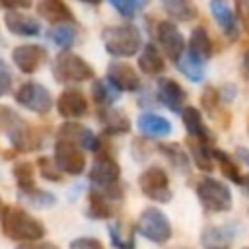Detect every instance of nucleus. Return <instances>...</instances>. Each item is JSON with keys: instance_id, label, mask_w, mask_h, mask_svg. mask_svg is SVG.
<instances>
[{"instance_id": "nucleus-1", "label": "nucleus", "mask_w": 249, "mask_h": 249, "mask_svg": "<svg viewBox=\"0 0 249 249\" xmlns=\"http://www.w3.org/2000/svg\"><path fill=\"white\" fill-rule=\"evenodd\" d=\"M2 231L14 241H37L45 235V226L19 206H8L2 214Z\"/></svg>"}, {"instance_id": "nucleus-2", "label": "nucleus", "mask_w": 249, "mask_h": 249, "mask_svg": "<svg viewBox=\"0 0 249 249\" xmlns=\"http://www.w3.org/2000/svg\"><path fill=\"white\" fill-rule=\"evenodd\" d=\"M101 39H103V47L111 56H132L140 51L142 45V35L140 29L132 23H124V25H111L105 27L101 31Z\"/></svg>"}, {"instance_id": "nucleus-3", "label": "nucleus", "mask_w": 249, "mask_h": 249, "mask_svg": "<svg viewBox=\"0 0 249 249\" xmlns=\"http://www.w3.org/2000/svg\"><path fill=\"white\" fill-rule=\"evenodd\" d=\"M0 126L6 130V136L16 150L31 152L41 146L39 134L10 107H0Z\"/></svg>"}, {"instance_id": "nucleus-4", "label": "nucleus", "mask_w": 249, "mask_h": 249, "mask_svg": "<svg viewBox=\"0 0 249 249\" xmlns=\"http://www.w3.org/2000/svg\"><path fill=\"white\" fill-rule=\"evenodd\" d=\"M196 196L208 212H228L233 204L230 187L212 177H204L196 183Z\"/></svg>"}, {"instance_id": "nucleus-5", "label": "nucleus", "mask_w": 249, "mask_h": 249, "mask_svg": "<svg viewBox=\"0 0 249 249\" xmlns=\"http://www.w3.org/2000/svg\"><path fill=\"white\" fill-rule=\"evenodd\" d=\"M53 76L62 84H78L93 78V68L74 53H60L53 62Z\"/></svg>"}, {"instance_id": "nucleus-6", "label": "nucleus", "mask_w": 249, "mask_h": 249, "mask_svg": "<svg viewBox=\"0 0 249 249\" xmlns=\"http://www.w3.org/2000/svg\"><path fill=\"white\" fill-rule=\"evenodd\" d=\"M136 230L140 231V235H144L146 239L158 245H163L171 237V222L158 208H144L138 218Z\"/></svg>"}, {"instance_id": "nucleus-7", "label": "nucleus", "mask_w": 249, "mask_h": 249, "mask_svg": "<svg viewBox=\"0 0 249 249\" xmlns=\"http://www.w3.org/2000/svg\"><path fill=\"white\" fill-rule=\"evenodd\" d=\"M138 187L150 200H156V202H169L171 195H173L169 189L167 173L158 165H152L140 173Z\"/></svg>"}, {"instance_id": "nucleus-8", "label": "nucleus", "mask_w": 249, "mask_h": 249, "mask_svg": "<svg viewBox=\"0 0 249 249\" xmlns=\"http://www.w3.org/2000/svg\"><path fill=\"white\" fill-rule=\"evenodd\" d=\"M16 101L21 107H25V109H29V111H33L37 115H45L53 107V97H51L49 89L43 88L37 82H25V84H21L19 89L16 91Z\"/></svg>"}, {"instance_id": "nucleus-9", "label": "nucleus", "mask_w": 249, "mask_h": 249, "mask_svg": "<svg viewBox=\"0 0 249 249\" xmlns=\"http://www.w3.org/2000/svg\"><path fill=\"white\" fill-rule=\"evenodd\" d=\"M54 161L68 175H80L86 169V156L80 146L58 138L54 144Z\"/></svg>"}, {"instance_id": "nucleus-10", "label": "nucleus", "mask_w": 249, "mask_h": 249, "mask_svg": "<svg viewBox=\"0 0 249 249\" xmlns=\"http://www.w3.org/2000/svg\"><path fill=\"white\" fill-rule=\"evenodd\" d=\"M119 177H121L119 163L109 154H97V158L93 160L91 169H89V181L95 187L105 191V189L119 185Z\"/></svg>"}, {"instance_id": "nucleus-11", "label": "nucleus", "mask_w": 249, "mask_h": 249, "mask_svg": "<svg viewBox=\"0 0 249 249\" xmlns=\"http://www.w3.org/2000/svg\"><path fill=\"white\" fill-rule=\"evenodd\" d=\"M156 35H158V41H160L163 53L173 62H177L185 54V39H183V33L179 31V27L175 23H171V21H160Z\"/></svg>"}, {"instance_id": "nucleus-12", "label": "nucleus", "mask_w": 249, "mask_h": 249, "mask_svg": "<svg viewBox=\"0 0 249 249\" xmlns=\"http://www.w3.org/2000/svg\"><path fill=\"white\" fill-rule=\"evenodd\" d=\"M12 58L23 74H33L47 60V51H45V47L33 45V43L31 45H19L12 51Z\"/></svg>"}, {"instance_id": "nucleus-13", "label": "nucleus", "mask_w": 249, "mask_h": 249, "mask_svg": "<svg viewBox=\"0 0 249 249\" xmlns=\"http://www.w3.org/2000/svg\"><path fill=\"white\" fill-rule=\"evenodd\" d=\"M107 80L119 91H136L140 89V76L130 64L124 62H111L107 66Z\"/></svg>"}, {"instance_id": "nucleus-14", "label": "nucleus", "mask_w": 249, "mask_h": 249, "mask_svg": "<svg viewBox=\"0 0 249 249\" xmlns=\"http://www.w3.org/2000/svg\"><path fill=\"white\" fill-rule=\"evenodd\" d=\"M158 99L173 113H183L187 93L185 89L171 78H160L158 80Z\"/></svg>"}, {"instance_id": "nucleus-15", "label": "nucleus", "mask_w": 249, "mask_h": 249, "mask_svg": "<svg viewBox=\"0 0 249 249\" xmlns=\"http://www.w3.org/2000/svg\"><path fill=\"white\" fill-rule=\"evenodd\" d=\"M58 138H64L84 150H99V140L97 136L84 124L80 123H64L58 128Z\"/></svg>"}, {"instance_id": "nucleus-16", "label": "nucleus", "mask_w": 249, "mask_h": 249, "mask_svg": "<svg viewBox=\"0 0 249 249\" xmlns=\"http://www.w3.org/2000/svg\"><path fill=\"white\" fill-rule=\"evenodd\" d=\"M235 230L231 226H208L200 233V245L204 249H231Z\"/></svg>"}, {"instance_id": "nucleus-17", "label": "nucleus", "mask_w": 249, "mask_h": 249, "mask_svg": "<svg viewBox=\"0 0 249 249\" xmlns=\"http://www.w3.org/2000/svg\"><path fill=\"white\" fill-rule=\"evenodd\" d=\"M56 109L60 113V117L66 119H76V117H84L88 111V101L84 97L82 91L78 89H66L58 95L56 99Z\"/></svg>"}, {"instance_id": "nucleus-18", "label": "nucleus", "mask_w": 249, "mask_h": 249, "mask_svg": "<svg viewBox=\"0 0 249 249\" xmlns=\"http://www.w3.org/2000/svg\"><path fill=\"white\" fill-rule=\"evenodd\" d=\"M210 14L216 19V23L220 25V29L231 41H235L239 35V23L233 16V10L228 6V2L226 0H210Z\"/></svg>"}, {"instance_id": "nucleus-19", "label": "nucleus", "mask_w": 249, "mask_h": 249, "mask_svg": "<svg viewBox=\"0 0 249 249\" xmlns=\"http://www.w3.org/2000/svg\"><path fill=\"white\" fill-rule=\"evenodd\" d=\"M4 23H6L10 33L21 35V37H33L41 31V25L35 18H31L27 14H21L18 10H8L6 16H4Z\"/></svg>"}, {"instance_id": "nucleus-20", "label": "nucleus", "mask_w": 249, "mask_h": 249, "mask_svg": "<svg viewBox=\"0 0 249 249\" xmlns=\"http://www.w3.org/2000/svg\"><path fill=\"white\" fill-rule=\"evenodd\" d=\"M37 12L49 23H74V14L62 0H39Z\"/></svg>"}, {"instance_id": "nucleus-21", "label": "nucleus", "mask_w": 249, "mask_h": 249, "mask_svg": "<svg viewBox=\"0 0 249 249\" xmlns=\"http://www.w3.org/2000/svg\"><path fill=\"white\" fill-rule=\"evenodd\" d=\"M189 54L195 60L202 62V64L212 56V41H210V35L200 25L191 31V37H189Z\"/></svg>"}, {"instance_id": "nucleus-22", "label": "nucleus", "mask_w": 249, "mask_h": 249, "mask_svg": "<svg viewBox=\"0 0 249 249\" xmlns=\"http://www.w3.org/2000/svg\"><path fill=\"white\" fill-rule=\"evenodd\" d=\"M181 117H183L185 128H187V132H189V136L193 140H200V142H206V144L210 142V132H208V128H206V124L202 121V115H200V111L196 107L187 105L183 109Z\"/></svg>"}, {"instance_id": "nucleus-23", "label": "nucleus", "mask_w": 249, "mask_h": 249, "mask_svg": "<svg viewBox=\"0 0 249 249\" xmlns=\"http://www.w3.org/2000/svg\"><path fill=\"white\" fill-rule=\"evenodd\" d=\"M138 130L148 138H161L171 132V123L156 113H144L138 117Z\"/></svg>"}, {"instance_id": "nucleus-24", "label": "nucleus", "mask_w": 249, "mask_h": 249, "mask_svg": "<svg viewBox=\"0 0 249 249\" xmlns=\"http://www.w3.org/2000/svg\"><path fill=\"white\" fill-rule=\"evenodd\" d=\"M99 121H101V126L107 134H126L130 130V121L128 117L119 111V109H105L99 113Z\"/></svg>"}, {"instance_id": "nucleus-25", "label": "nucleus", "mask_w": 249, "mask_h": 249, "mask_svg": "<svg viewBox=\"0 0 249 249\" xmlns=\"http://www.w3.org/2000/svg\"><path fill=\"white\" fill-rule=\"evenodd\" d=\"M138 66H140V70H142L144 74H148V76H158V74L163 72L165 62H163V56L160 54V51L156 49V45L148 43V45L142 49V53H140V56H138Z\"/></svg>"}, {"instance_id": "nucleus-26", "label": "nucleus", "mask_w": 249, "mask_h": 249, "mask_svg": "<svg viewBox=\"0 0 249 249\" xmlns=\"http://www.w3.org/2000/svg\"><path fill=\"white\" fill-rule=\"evenodd\" d=\"M107 233L111 237V243L117 249H132L134 247V230L128 224L115 220L113 224L107 226Z\"/></svg>"}, {"instance_id": "nucleus-27", "label": "nucleus", "mask_w": 249, "mask_h": 249, "mask_svg": "<svg viewBox=\"0 0 249 249\" xmlns=\"http://www.w3.org/2000/svg\"><path fill=\"white\" fill-rule=\"evenodd\" d=\"M163 10L179 21H191L196 18V8L191 0H161Z\"/></svg>"}, {"instance_id": "nucleus-28", "label": "nucleus", "mask_w": 249, "mask_h": 249, "mask_svg": "<svg viewBox=\"0 0 249 249\" xmlns=\"http://www.w3.org/2000/svg\"><path fill=\"white\" fill-rule=\"evenodd\" d=\"M91 97L97 105L109 107L113 101H117L119 97V89L109 82V80H95L91 86Z\"/></svg>"}, {"instance_id": "nucleus-29", "label": "nucleus", "mask_w": 249, "mask_h": 249, "mask_svg": "<svg viewBox=\"0 0 249 249\" xmlns=\"http://www.w3.org/2000/svg\"><path fill=\"white\" fill-rule=\"evenodd\" d=\"M191 154L198 169L210 171L214 167V148H210L206 142L191 140Z\"/></svg>"}, {"instance_id": "nucleus-30", "label": "nucleus", "mask_w": 249, "mask_h": 249, "mask_svg": "<svg viewBox=\"0 0 249 249\" xmlns=\"http://www.w3.org/2000/svg\"><path fill=\"white\" fill-rule=\"evenodd\" d=\"M113 214V208H111V198L105 195V193H99V191H91L89 193V206H88V216L91 218H109Z\"/></svg>"}, {"instance_id": "nucleus-31", "label": "nucleus", "mask_w": 249, "mask_h": 249, "mask_svg": "<svg viewBox=\"0 0 249 249\" xmlns=\"http://www.w3.org/2000/svg\"><path fill=\"white\" fill-rule=\"evenodd\" d=\"M214 160L220 163V169H222V173L226 175V179H231V181L237 183V185H243V183H245V177L241 175L239 165H237L228 154H224L222 150H216V148H214Z\"/></svg>"}, {"instance_id": "nucleus-32", "label": "nucleus", "mask_w": 249, "mask_h": 249, "mask_svg": "<svg viewBox=\"0 0 249 249\" xmlns=\"http://www.w3.org/2000/svg\"><path fill=\"white\" fill-rule=\"evenodd\" d=\"M175 64H177V68L181 70V74H183L187 80H191V82H200V80L204 78V64L198 62V60H195L189 53L183 54Z\"/></svg>"}, {"instance_id": "nucleus-33", "label": "nucleus", "mask_w": 249, "mask_h": 249, "mask_svg": "<svg viewBox=\"0 0 249 249\" xmlns=\"http://www.w3.org/2000/svg\"><path fill=\"white\" fill-rule=\"evenodd\" d=\"M49 39L60 47V49H70L74 45V39H76V29L72 23H60V25H54L51 31H49Z\"/></svg>"}, {"instance_id": "nucleus-34", "label": "nucleus", "mask_w": 249, "mask_h": 249, "mask_svg": "<svg viewBox=\"0 0 249 249\" xmlns=\"http://www.w3.org/2000/svg\"><path fill=\"white\" fill-rule=\"evenodd\" d=\"M160 152L181 171H189V158L179 144H160Z\"/></svg>"}, {"instance_id": "nucleus-35", "label": "nucleus", "mask_w": 249, "mask_h": 249, "mask_svg": "<svg viewBox=\"0 0 249 249\" xmlns=\"http://www.w3.org/2000/svg\"><path fill=\"white\" fill-rule=\"evenodd\" d=\"M14 177H16V183L19 187V191H29L35 187V181H33V165L29 161H18L12 169Z\"/></svg>"}, {"instance_id": "nucleus-36", "label": "nucleus", "mask_w": 249, "mask_h": 249, "mask_svg": "<svg viewBox=\"0 0 249 249\" xmlns=\"http://www.w3.org/2000/svg\"><path fill=\"white\" fill-rule=\"evenodd\" d=\"M21 198L27 200L31 206H37V208H43V206H51L54 204V196L47 191H41V189H29V191H21Z\"/></svg>"}, {"instance_id": "nucleus-37", "label": "nucleus", "mask_w": 249, "mask_h": 249, "mask_svg": "<svg viewBox=\"0 0 249 249\" xmlns=\"http://www.w3.org/2000/svg\"><path fill=\"white\" fill-rule=\"evenodd\" d=\"M37 163H39V171H41V175H43L45 179L54 181V183L62 179V169L58 167V163H56L54 160H51V158L43 156V158H39V160H37Z\"/></svg>"}, {"instance_id": "nucleus-38", "label": "nucleus", "mask_w": 249, "mask_h": 249, "mask_svg": "<svg viewBox=\"0 0 249 249\" xmlns=\"http://www.w3.org/2000/svg\"><path fill=\"white\" fill-rule=\"evenodd\" d=\"M109 2L124 18H132L136 14V8H138V0H109Z\"/></svg>"}, {"instance_id": "nucleus-39", "label": "nucleus", "mask_w": 249, "mask_h": 249, "mask_svg": "<svg viewBox=\"0 0 249 249\" xmlns=\"http://www.w3.org/2000/svg\"><path fill=\"white\" fill-rule=\"evenodd\" d=\"M10 86H12V74H10V68L6 66V62L0 58V97L6 95L10 91Z\"/></svg>"}, {"instance_id": "nucleus-40", "label": "nucleus", "mask_w": 249, "mask_h": 249, "mask_svg": "<svg viewBox=\"0 0 249 249\" xmlns=\"http://www.w3.org/2000/svg\"><path fill=\"white\" fill-rule=\"evenodd\" d=\"M70 249H103V245L95 237H80L70 243Z\"/></svg>"}, {"instance_id": "nucleus-41", "label": "nucleus", "mask_w": 249, "mask_h": 249, "mask_svg": "<svg viewBox=\"0 0 249 249\" xmlns=\"http://www.w3.org/2000/svg\"><path fill=\"white\" fill-rule=\"evenodd\" d=\"M235 8H237L239 23H241L243 29L249 33V0H235Z\"/></svg>"}, {"instance_id": "nucleus-42", "label": "nucleus", "mask_w": 249, "mask_h": 249, "mask_svg": "<svg viewBox=\"0 0 249 249\" xmlns=\"http://www.w3.org/2000/svg\"><path fill=\"white\" fill-rule=\"evenodd\" d=\"M218 101H222V99H220V95H218L216 89H210V88H208V89L202 93V105H204L206 111H212Z\"/></svg>"}, {"instance_id": "nucleus-43", "label": "nucleus", "mask_w": 249, "mask_h": 249, "mask_svg": "<svg viewBox=\"0 0 249 249\" xmlns=\"http://www.w3.org/2000/svg\"><path fill=\"white\" fill-rule=\"evenodd\" d=\"M16 249H58V247L51 241H27V243L18 245Z\"/></svg>"}, {"instance_id": "nucleus-44", "label": "nucleus", "mask_w": 249, "mask_h": 249, "mask_svg": "<svg viewBox=\"0 0 249 249\" xmlns=\"http://www.w3.org/2000/svg\"><path fill=\"white\" fill-rule=\"evenodd\" d=\"M33 0H0L4 8H29Z\"/></svg>"}, {"instance_id": "nucleus-45", "label": "nucleus", "mask_w": 249, "mask_h": 249, "mask_svg": "<svg viewBox=\"0 0 249 249\" xmlns=\"http://www.w3.org/2000/svg\"><path fill=\"white\" fill-rule=\"evenodd\" d=\"M233 97H235V88H233L231 84H228V86L222 89V97H220V99H222V101H231Z\"/></svg>"}, {"instance_id": "nucleus-46", "label": "nucleus", "mask_w": 249, "mask_h": 249, "mask_svg": "<svg viewBox=\"0 0 249 249\" xmlns=\"http://www.w3.org/2000/svg\"><path fill=\"white\" fill-rule=\"evenodd\" d=\"M237 158H239V161L243 163V165H247L249 167V150L247 148H237Z\"/></svg>"}, {"instance_id": "nucleus-47", "label": "nucleus", "mask_w": 249, "mask_h": 249, "mask_svg": "<svg viewBox=\"0 0 249 249\" xmlns=\"http://www.w3.org/2000/svg\"><path fill=\"white\" fill-rule=\"evenodd\" d=\"M243 68H245V72L249 74V51H247L245 56H243Z\"/></svg>"}, {"instance_id": "nucleus-48", "label": "nucleus", "mask_w": 249, "mask_h": 249, "mask_svg": "<svg viewBox=\"0 0 249 249\" xmlns=\"http://www.w3.org/2000/svg\"><path fill=\"white\" fill-rule=\"evenodd\" d=\"M80 2H86V4H91V6H97V4H101V0H80Z\"/></svg>"}, {"instance_id": "nucleus-49", "label": "nucleus", "mask_w": 249, "mask_h": 249, "mask_svg": "<svg viewBox=\"0 0 249 249\" xmlns=\"http://www.w3.org/2000/svg\"><path fill=\"white\" fill-rule=\"evenodd\" d=\"M245 187H247V191H249V177H245V183H243Z\"/></svg>"}, {"instance_id": "nucleus-50", "label": "nucleus", "mask_w": 249, "mask_h": 249, "mask_svg": "<svg viewBox=\"0 0 249 249\" xmlns=\"http://www.w3.org/2000/svg\"><path fill=\"white\" fill-rule=\"evenodd\" d=\"M179 249H189V247H179Z\"/></svg>"}]
</instances>
